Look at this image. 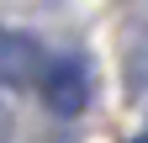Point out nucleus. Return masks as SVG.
Here are the masks:
<instances>
[{
  "label": "nucleus",
  "instance_id": "f257e3e1",
  "mask_svg": "<svg viewBox=\"0 0 148 143\" xmlns=\"http://www.w3.org/2000/svg\"><path fill=\"white\" fill-rule=\"evenodd\" d=\"M48 80V53L37 48V37L27 32H0V85L5 90H27V85Z\"/></svg>",
  "mask_w": 148,
  "mask_h": 143
},
{
  "label": "nucleus",
  "instance_id": "f03ea898",
  "mask_svg": "<svg viewBox=\"0 0 148 143\" xmlns=\"http://www.w3.org/2000/svg\"><path fill=\"white\" fill-rule=\"evenodd\" d=\"M42 101L53 117H79L90 106V69L79 58H58L48 64V80H42Z\"/></svg>",
  "mask_w": 148,
  "mask_h": 143
},
{
  "label": "nucleus",
  "instance_id": "7ed1b4c3",
  "mask_svg": "<svg viewBox=\"0 0 148 143\" xmlns=\"http://www.w3.org/2000/svg\"><path fill=\"white\" fill-rule=\"evenodd\" d=\"M132 143H148V133H143V138H132Z\"/></svg>",
  "mask_w": 148,
  "mask_h": 143
}]
</instances>
